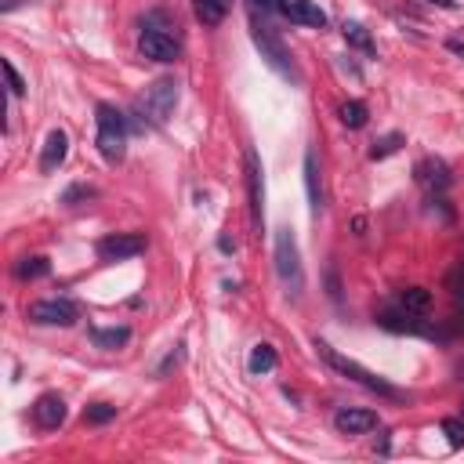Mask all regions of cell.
<instances>
[{
  "label": "cell",
  "instance_id": "19",
  "mask_svg": "<svg viewBox=\"0 0 464 464\" xmlns=\"http://www.w3.org/2000/svg\"><path fill=\"white\" fill-rule=\"evenodd\" d=\"M91 341H95L98 348H120V345L131 341V330H127V327H109V330L95 327V330H91Z\"/></svg>",
  "mask_w": 464,
  "mask_h": 464
},
{
  "label": "cell",
  "instance_id": "10",
  "mask_svg": "<svg viewBox=\"0 0 464 464\" xmlns=\"http://www.w3.org/2000/svg\"><path fill=\"white\" fill-rule=\"evenodd\" d=\"M33 323H44V327H73L80 320V305L70 302V298H48V302H37L30 305L26 312Z\"/></svg>",
  "mask_w": 464,
  "mask_h": 464
},
{
  "label": "cell",
  "instance_id": "2",
  "mask_svg": "<svg viewBox=\"0 0 464 464\" xmlns=\"http://www.w3.org/2000/svg\"><path fill=\"white\" fill-rule=\"evenodd\" d=\"M316 352H320V359L330 367V370H338L341 377H348V381H356V385H363L367 392H377L381 399H392V403H406L410 395L403 392V388H395L392 381H385V377H377L374 370H367L363 363H356V359H348V356H341L334 345H327V341H320L316 338Z\"/></svg>",
  "mask_w": 464,
  "mask_h": 464
},
{
  "label": "cell",
  "instance_id": "5",
  "mask_svg": "<svg viewBox=\"0 0 464 464\" xmlns=\"http://www.w3.org/2000/svg\"><path fill=\"white\" fill-rule=\"evenodd\" d=\"M174 26L171 23H156V15L142 26V37H138V51L149 59V62H178L181 59V41L178 33H171Z\"/></svg>",
  "mask_w": 464,
  "mask_h": 464
},
{
  "label": "cell",
  "instance_id": "30",
  "mask_svg": "<svg viewBox=\"0 0 464 464\" xmlns=\"http://www.w3.org/2000/svg\"><path fill=\"white\" fill-rule=\"evenodd\" d=\"M26 5V0H0V12H5V15H12L15 8H23Z\"/></svg>",
  "mask_w": 464,
  "mask_h": 464
},
{
  "label": "cell",
  "instance_id": "15",
  "mask_svg": "<svg viewBox=\"0 0 464 464\" xmlns=\"http://www.w3.org/2000/svg\"><path fill=\"white\" fill-rule=\"evenodd\" d=\"M66 156H70V135L55 127V131L44 138V149H41V171H44V174H55V171L66 163Z\"/></svg>",
  "mask_w": 464,
  "mask_h": 464
},
{
  "label": "cell",
  "instance_id": "3",
  "mask_svg": "<svg viewBox=\"0 0 464 464\" xmlns=\"http://www.w3.org/2000/svg\"><path fill=\"white\" fill-rule=\"evenodd\" d=\"M95 124H98V138H95L98 153H102L109 163H120V160L127 156V120L120 116L116 106L98 102V106H95Z\"/></svg>",
  "mask_w": 464,
  "mask_h": 464
},
{
  "label": "cell",
  "instance_id": "11",
  "mask_svg": "<svg viewBox=\"0 0 464 464\" xmlns=\"http://www.w3.org/2000/svg\"><path fill=\"white\" fill-rule=\"evenodd\" d=\"M273 8L280 19L305 26V30H323L327 26V12L316 5V0H273Z\"/></svg>",
  "mask_w": 464,
  "mask_h": 464
},
{
  "label": "cell",
  "instance_id": "20",
  "mask_svg": "<svg viewBox=\"0 0 464 464\" xmlns=\"http://www.w3.org/2000/svg\"><path fill=\"white\" fill-rule=\"evenodd\" d=\"M276 363H280V356H276L273 345H255V352H251V374H273Z\"/></svg>",
  "mask_w": 464,
  "mask_h": 464
},
{
  "label": "cell",
  "instance_id": "7",
  "mask_svg": "<svg viewBox=\"0 0 464 464\" xmlns=\"http://www.w3.org/2000/svg\"><path fill=\"white\" fill-rule=\"evenodd\" d=\"M244 174H247L251 221H255V228L262 232V228H265V171H262V160H258V153H255L251 145L244 149Z\"/></svg>",
  "mask_w": 464,
  "mask_h": 464
},
{
  "label": "cell",
  "instance_id": "23",
  "mask_svg": "<svg viewBox=\"0 0 464 464\" xmlns=\"http://www.w3.org/2000/svg\"><path fill=\"white\" fill-rule=\"evenodd\" d=\"M367 116H370V113H367V106H363V102H356V98L341 106V124H345V127H352V131H356V127H363V124H367Z\"/></svg>",
  "mask_w": 464,
  "mask_h": 464
},
{
  "label": "cell",
  "instance_id": "9",
  "mask_svg": "<svg viewBox=\"0 0 464 464\" xmlns=\"http://www.w3.org/2000/svg\"><path fill=\"white\" fill-rule=\"evenodd\" d=\"M149 240L142 232H109V237L98 240V258L102 262H131L138 255H145Z\"/></svg>",
  "mask_w": 464,
  "mask_h": 464
},
{
  "label": "cell",
  "instance_id": "33",
  "mask_svg": "<svg viewBox=\"0 0 464 464\" xmlns=\"http://www.w3.org/2000/svg\"><path fill=\"white\" fill-rule=\"evenodd\" d=\"M457 302H460V305H464V291H457Z\"/></svg>",
  "mask_w": 464,
  "mask_h": 464
},
{
  "label": "cell",
  "instance_id": "24",
  "mask_svg": "<svg viewBox=\"0 0 464 464\" xmlns=\"http://www.w3.org/2000/svg\"><path fill=\"white\" fill-rule=\"evenodd\" d=\"M116 417V406H109V403H91L88 410H84V421L88 424H109Z\"/></svg>",
  "mask_w": 464,
  "mask_h": 464
},
{
  "label": "cell",
  "instance_id": "1",
  "mask_svg": "<svg viewBox=\"0 0 464 464\" xmlns=\"http://www.w3.org/2000/svg\"><path fill=\"white\" fill-rule=\"evenodd\" d=\"M251 41H255V48H258V55H262V62L276 73V77H283L287 84H302L305 77H302V70H298V62H294V55H291V48L283 44V37L276 33V26L269 23V19H258V15H251Z\"/></svg>",
  "mask_w": 464,
  "mask_h": 464
},
{
  "label": "cell",
  "instance_id": "32",
  "mask_svg": "<svg viewBox=\"0 0 464 464\" xmlns=\"http://www.w3.org/2000/svg\"><path fill=\"white\" fill-rule=\"evenodd\" d=\"M428 5H439V8H457V0H428Z\"/></svg>",
  "mask_w": 464,
  "mask_h": 464
},
{
  "label": "cell",
  "instance_id": "4",
  "mask_svg": "<svg viewBox=\"0 0 464 464\" xmlns=\"http://www.w3.org/2000/svg\"><path fill=\"white\" fill-rule=\"evenodd\" d=\"M276 273L287 287L291 298H302L305 294V265H302V251H298V237L291 228H280L276 232Z\"/></svg>",
  "mask_w": 464,
  "mask_h": 464
},
{
  "label": "cell",
  "instance_id": "28",
  "mask_svg": "<svg viewBox=\"0 0 464 464\" xmlns=\"http://www.w3.org/2000/svg\"><path fill=\"white\" fill-rule=\"evenodd\" d=\"M91 196H95V189H88V185H73V189H66V192H62V203H66V207H73L77 200H91Z\"/></svg>",
  "mask_w": 464,
  "mask_h": 464
},
{
  "label": "cell",
  "instance_id": "25",
  "mask_svg": "<svg viewBox=\"0 0 464 464\" xmlns=\"http://www.w3.org/2000/svg\"><path fill=\"white\" fill-rule=\"evenodd\" d=\"M442 435L450 439L453 450H460V446H464V421H460V417H446V421H442Z\"/></svg>",
  "mask_w": 464,
  "mask_h": 464
},
{
  "label": "cell",
  "instance_id": "13",
  "mask_svg": "<svg viewBox=\"0 0 464 464\" xmlns=\"http://www.w3.org/2000/svg\"><path fill=\"white\" fill-rule=\"evenodd\" d=\"M381 421H377V413L374 410H363V406H341L338 413H334V428L341 432V435H367V432H374Z\"/></svg>",
  "mask_w": 464,
  "mask_h": 464
},
{
  "label": "cell",
  "instance_id": "14",
  "mask_svg": "<svg viewBox=\"0 0 464 464\" xmlns=\"http://www.w3.org/2000/svg\"><path fill=\"white\" fill-rule=\"evenodd\" d=\"M66 413H70V410H66V399H62L59 392H44V395L33 403V421H37L41 428H48V432H51V428H62V424H66Z\"/></svg>",
  "mask_w": 464,
  "mask_h": 464
},
{
  "label": "cell",
  "instance_id": "21",
  "mask_svg": "<svg viewBox=\"0 0 464 464\" xmlns=\"http://www.w3.org/2000/svg\"><path fill=\"white\" fill-rule=\"evenodd\" d=\"M345 41L352 44V48H359L363 55H374L377 48H374V37L367 33V26H359V23H345Z\"/></svg>",
  "mask_w": 464,
  "mask_h": 464
},
{
  "label": "cell",
  "instance_id": "6",
  "mask_svg": "<svg viewBox=\"0 0 464 464\" xmlns=\"http://www.w3.org/2000/svg\"><path fill=\"white\" fill-rule=\"evenodd\" d=\"M374 323L381 327V330H392V334H417V338H442L439 334V327H435V320H428V312H410V309H403V305H388V309H381L377 316H374Z\"/></svg>",
  "mask_w": 464,
  "mask_h": 464
},
{
  "label": "cell",
  "instance_id": "17",
  "mask_svg": "<svg viewBox=\"0 0 464 464\" xmlns=\"http://www.w3.org/2000/svg\"><path fill=\"white\" fill-rule=\"evenodd\" d=\"M192 12H196V19L203 23V26H221L225 23V15L232 12V0H192Z\"/></svg>",
  "mask_w": 464,
  "mask_h": 464
},
{
  "label": "cell",
  "instance_id": "31",
  "mask_svg": "<svg viewBox=\"0 0 464 464\" xmlns=\"http://www.w3.org/2000/svg\"><path fill=\"white\" fill-rule=\"evenodd\" d=\"M446 48H450V51H453V55H460V59H464V44H460V41H450V44H446Z\"/></svg>",
  "mask_w": 464,
  "mask_h": 464
},
{
  "label": "cell",
  "instance_id": "12",
  "mask_svg": "<svg viewBox=\"0 0 464 464\" xmlns=\"http://www.w3.org/2000/svg\"><path fill=\"white\" fill-rule=\"evenodd\" d=\"M413 178H417V185H421L424 192H432V196H442V192L450 189V181H453L450 167H446L442 160H435V156H424V160H417V167H413Z\"/></svg>",
  "mask_w": 464,
  "mask_h": 464
},
{
  "label": "cell",
  "instance_id": "16",
  "mask_svg": "<svg viewBox=\"0 0 464 464\" xmlns=\"http://www.w3.org/2000/svg\"><path fill=\"white\" fill-rule=\"evenodd\" d=\"M302 171H305L309 210H312V218H320V214H323V178H320V160H316V153H312V149L305 153V163H302Z\"/></svg>",
  "mask_w": 464,
  "mask_h": 464
},
{
  "label": "cell",
  "instance_id": "22",
  "mask_svg": "<svg viewBox=\"0 0 464 464\" xmlns=\"http://www.w3.org/2000/svg\"><path fill=\"white\" fill-rule=\"evenodd\" d=\"M51 273V262L48 258H23L19 265H15V276L19 280H41V276H48Z\"/></svg>",
  "mask_w": 464,
  "mask_h": 464
},
{
  "label": "cell",
  "instance_id": "8",
  "mask_svg": "<svg viewBox=\"0 0 464 464\" xmlns=\"http://www.w3.org/2000/svg\"><path fill=\"white\" fill-rule=\"evenodd\" d=\"M145 113L153 116V124H167L171 113L178 109V80L174 77H160L145 88V98H142Z\"/></svg>",
  "mask_w": 464,
  "mask_h": 464
},
{
  "label": "cell",
  "instance_id": "26",
  "mask_svg": "<svg viewBox=\"0 0 464 464\" xmlns=\"http://www.w3.org/2000/svg\"><path fill=\"white\" fill-rule=\"evenodd\" d=\"M0 70H5V77H8V91H12V98L26 95V80L19 77V70L12 66V59H5V62H0Z\"/></svg>",
  "mask_w": 464,
  "mask_h": 464
},
{
  "label": "cell",
  "instance_id": "18",
  "mask_svg": "<svg viewBox=\"0 0 464 464\" xmlns=\"http://www.w3.org/2000/svg\"><path fill=\"white\" fill-rule=\"evenodd\" d=\"M395 305H403V309H410V312H428V309H432V291H424V287H406V291L395 294Z\"/></svg>",
  "mask_w": 464,
  "mask_h": 464
},
{
  "label": "cell",
  "instance_id": "29",
  "mask_svg": "<svg viewBox=\"0 0 464 464\" xmlns=\"http://www.w3.org/2000/svg\"><path fill=\"white\" fill-rule=\"evenodd\" d=\"M450 291H453V294H457V291H464V258H460V262H457V269L450 273Z\"/></svg>",
  "mask_w": 464,
  "mask_h": 464
},
{
  "label": "cell",
  "instance_id": "27",
  "mask_svg": "<svg viewBox=\"0 0 464 464\" xmlns=\"http://www.w3.org/2000/svg\"><path fill=\"white\" fill-rule=\"evenodd\" d=\"M399 145H403V135H385L381 142H374L370 156H374V160H385V156H388V153H395Z\"/></svg>",
  "mask_w": 464,
  "mask_h": 464
}]
</instances>
